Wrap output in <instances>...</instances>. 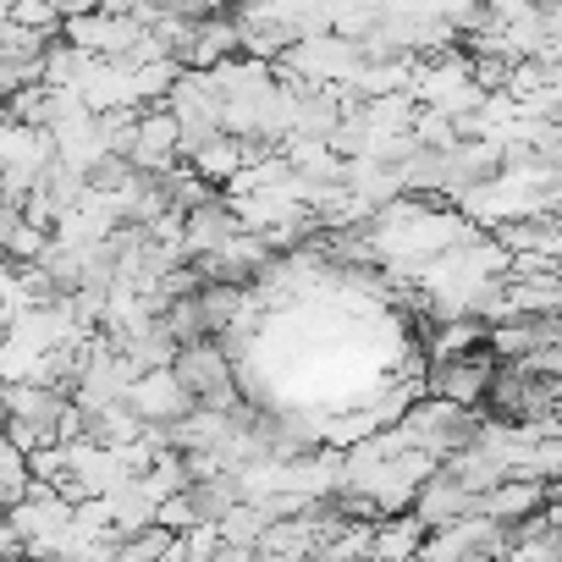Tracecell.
Listing matches in <instances>:
<instances>
[{"label": "cell", "mask_w": 562, "mask_h": 562, "mask_svg": "<svg viewBox=\"0 0 562 562\" xmlns=\"http://www.w3.org/2000/svg\"><path fill=\"white\" fill-rule=\"evenodd\" d=\"M177 381L193 392V403H210V408H243V392H237V364L221 342L210 337H193V342H177V359H171Z\"/></svg>", "instance_id": "1"}, {"label": "cell", "mask_w": 562, "mask_h": 562, "mask_svg": "<svg viewBox=\"0 0 562 562\" xmlns=\"http://www.w3.org/2000/svg\"><path fill=\"white\" fill-rule=\"evenodd\" d=\"M491 375H496V353H491V348H485V353L474 348V353H458V359H430L425 392L452 397V403H463V408H480L485 392H491Z\"/></svg>", "instance_id": "2"}, {"label": "cell", "mask_w": 562, "mask_h": 562, "mask_svg": "<svg viewBox=\"0 0 562 562\" xmlns=\"http://www.w3.org/2000/svg\"><path fill=\"white\" fill-rule=\"evenodd\" d=\"M127 160H133L138 171H149V177L177 171V160H182V127H177L171 105H144V111H138V127H133V149H127Z\"/></svg>", "instance_id": "3"}, {"label": "cell", "mask_w": 562, "mask_h": 562, "mask_svg": "<svg viewBox=\"0 0 562 562\" xmlns=\"http://www.w3.org/2000/svg\"><path fill=\"white\" fill-rule=\"evenodd\" d=\"M127 408L144 419V425H171L193 408V392L177 381L171 364H155V370H138L133 386H127Z\"/></svg>", "instance_id": "4"}, {"label": "cell", "mask_w": 562, "mask_h": 562, "mask_svg": "<svg viewBox=\"0 0 562 562\" xmlns=\"http://www.w3.org/2000/svg\"><path fill=\"white\" fill-rule=\"evenodd\" d=\"M546 502H551V485H546V480H535V474H502L491 491H480V513L502 518L507 529H513L518 518L540 513Z\"/></svg>", "instance_id": "5"}, {"label": "cell", "mask_w": 562, "mask_h": 562, "mask_svg": "<svg viewBox=\"0 0 562 562\" xmlns=\"http://www.w3.org/2000/svg\"><path fill=\"white\" fill-rule=\"evenodd\" d=\"M237 50H243L237 12H232V18H226V12H204V18H193V45H188L182 67H215V61H226V56H237Z\"/></svg>", "instance_id": "6"}, {"label": "cell", "mask_w": 562, "mask_h": 562, "mask_svg": "<svg viewBox=\"0 0 562 562\" xmlns=\"http://www.w3.org/2000/svg\"><path fill=\"white\" fill-rule=\"evenodd\" d=\"M414 513H419L430 529H441V524H452V518H463V513H480V496H474V491H463L447 469H436V474L419 485Z\"/></svg>", "instance_id": "7"}, {"label": "cell", "mask_w": 562, "mask_h": 562, "mask_svg": "<svg viewBox=\"0 0 562 562\" xmlns=\"http://www.w3.org/2000/svg\"><path fill=\"white\" fill-rule=\"evenodd\" d=\"M226 232H237V210H232V199H204V204H193L188 210V226H182V254L188 259H199V254H210Z\"/></svg>", "instance_id": "8"}, {"label": "cell", "mask_w": 562, "mask_h": 562, "mask_svg": "<svg viewBox=\"0 0 562 562\" xmlns=\"http://www.w3.org/2000/svg\"><path fill=\"white\" fill-rule=\"evenodd\" d=\"M425 535H430V524H425L414 507L386 513V518L375 524V535H370V557H419Z\"/></svg>", "instance_id": "9"}, {"label": "cell", "mask_w": 562, "mask_h": 562, "mask_svg": "<svg viewBox=\"0 0 562 562\" xmlns=\"http://www.w3.org/2000/svg\"><path fill=\"white\" fill-rule=\"evenodd\" d=\"M133 480H138V491H144L149 502H166V496L188 491V463H182L177 447H160V458H155L144 474H133Z\"/></svg>", "instance_id": "10"}, {"label": "cell", "mask_w": 562, "mask_h": 562, "mask_svg": "<svg viewBox=\"0 0 562 562\" xmlns=\"http://www.w3.org/2000/svg\"><path fill=\"white\" fill-rule=\"evenodd\" d=\"M177 78H182V61H177V56L138 61V67H133V100H138V105H166V94H171Z\"/></svg>", "instance_id": "11"}, {"label": "cell", "mask_w": 562, "mask_h": 562, "mask_svg": "<svg viewBox=\"0 0 562 562\" xmlns=\"http://www.w3.org/2000/svg\"><path fill=\"white\" fill-rule=\"evenodd\" d=\"M0 248H7V259H40L45 248H50V226H40V221H18V232L7 237V243H0Z\"/></svg>", "instance_id": "12"}, {"label": "cell", "mask_w": 562, "mask_h": 562, "mask_svg": "<svg viewBox=\"0 0 562 562\" xmlns=\"http://www.w3.org/2000/svg\"><path fill=\"white\" fill-rule=\"evenodd\" d=\"M12 23H23V29H45V34H61V7H56V0H18V7H12Z\"/></svg>", "instance_id": "13"}, {"label": "cell", "mask_w": 562, "mask_h": 562, "mask_svg": "<svg viewBox=\"0 0 562 562\" xmlns=\"http://www.w3.org/2000/svg\"><path fill=\"white\" fill-rule=\"evenodd\" d=\"M155 524H166V529H188V524H199V513H193V496L188 491H177V496H166V502H155Z\"/></svg>", "instance_id": "14"}, {"label": "cell", "mask_w": 562, "mask_h": 562, "mask_svg": "<svg viewBox=\"0 0 562 562\" xmlns=\"http://www.w3.org/2000/svg\"><path fill=\"white\" fill-rule=\"evenodd\" d=\"M18 551H29V546H23V535H18V524H12L7 513H0V557H18Z\"/></svg>", "instance_id": "15"}, {"label": "cell", "mask_w": 562, "mask_h": 562, "mask_svg": "<svg viewBox=\"0 0 562 562\" xmlns=\"http://www.w3.org/2000/svg\"><path fill=\"white\" fill-rule=\"evenodd\" d=\"M7 29H12V12H7V7H0V34H7Z\"/></svg>", "instance_id": "16"}]
</instances>
